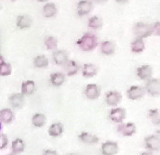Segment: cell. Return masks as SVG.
<instances>
[{"mask_svg": "<svg viewBox=\"0 0 160 155\" xmlns=\"http://www.w3.org/2000/svg\"><path fill=\"white\" fill-rule=\"evenodd\" d=\"M82 50L89 51L94 49L98 45L97 37L93 33H85L80 39L77 42Z\"/></svg>", "mask_w": 160, "mask_h": 155, "instance_id": "cell-1", "label": "cell"}, {"mask_svg": "<svg viewBox=\"0 0 160 155\" xmlns=\"http://www.w3.org/2000/svg\"><path fill=\"white\" fill-rule=\"evenodd\" d=\"M135 34L139 39L149 37L152 31V26L144 23H138L134 27Z\"/></svg>", "mask_w": 160, "mask_h": 155, "instance_id": "cell-2", "label": "cell"}, {"mask_svg": "<svg viewBox=\"0 0 160 155\" xmlns=\"http://www.w3.org/2000/svg\"><path fill=\"white\" fill-rule=\"evenodd\" d=\"M118 151V145L116 142L108 141L102 145V151L103 155H115Z\"/></svg>", "mask_w": 160, "mask_h": 155, "instance_id": "cell-3", "label": "cell"}, {"mask_svg": "<svg viewBox=\"0 0 160 155\" xmlns=\"http://www.w3.org/2000/svg\"><path fill=\"white\" fill-rule=\"evenodd\" d=\"M118 132L124 136H131L135 133L136 127L132 122L122 123L118 128Z\"/></svg>", "mask_w": 160, "mask_h": 155, "instance_id": "cell-4", "label": "cell"}, {"mask_svg": "<svg viewBox=\"0 0 160 155\" xmlns=\"http://www.w3.org/2000/svg\"><path fill=\"white\" fill-rule=\"evenodd\" d=\"M126 117V111L122 108H116L112 109L109 114V118L112 121L116 123H121Z\"/></svg>", "mask_w": 160, "mask_h": 155, "instance_id": "cell-5", "label": "cell"}, {"mask_svg": "<svg viewBox=\"0 0 160 155\" xmlns=\"http://www.w3.org/2000/svg\"><path fill=\"white\" fill-rule=\"evenodd\" d=\"M146 88L147 91L151 96L156 97L160 95V84L159 79H151L147 83Z\"/></svg>", "mask_w": 160, "mask_h": 155, "instance_id": "cell-6", "label": "cell"}, {"mask_svg": "<svg viewBox=\"0 0 160 155\" xmlns=\"http://www.w3.org/2000/svg\"><path fill=\"white\" fill-rule=\"evenodd\" d=\"M145 93L144 89L138 86H132L127 91L128 98L132 100H135L142 98Z\"/></svg>", "mask_w": 160, "mask_h": 155, "instance_id": "cell-7", "label": "cell"}, {"mask_svg": "<svg viewBox=\"0 0 160 155\" xmlns=\"http://www.w3.org/2000/svg\"><path fill=\"white\" fill-rule=\"evenodd\" d=\"M85 94L88 99H95L100 96V89L96 84H88L85 89Z\"/></svg>", "mask_w": 160, "mask_h": 155, "instance_id": "cell-8", "label": "cell"}, {"mask_svg": "<svg viewBox=\"0 0 160 155\" xmlns=\"http://www.w3.org/2000/svg\"><path fill=\"white\" fill-rule=\"evenodd\" d=\"M145 144L149 149L157 151L160 148V138L156 135H152L145 139Z\"/></svg>", "mask_w": 160, "mask_h": 155, "instance_id": "cell-9", "label": "cell"}, {"mask_svg": "<svg viewBox=\"0 0 160 155\" xmlns=\"http://www.w3.org/2000/svg\"><path fill=\"white\" fill-rule=\"evenodd\" d=\"M121 95L117 91H110L106 96V101L110 106H116L122 100Z\"/></svg>", "mask_w": 160, "mask_h": 155, "instance_id": "cell-10", "label": "cell"}, {"mask_svg": "<svg viewBox=\"0 0 160 155\" xmlns=\"http://www.w3.org/2000/svg\"><path fill=\"white\" fill-rule=\"evenodd\" d=\"M11 105L16 109H20L23 107L25 101L24 95L22 93L13 94L9 99Z\"/></svg>", "mask_w": 160, "mask_h": 155, "instance_id": "cell-11", "label": "cell"}, {"mask_svg": "<svg viewBox=\"0 0 160 155\" xmlns=\"http://www.w3.org/2000/svg\"><path fill=\"white\" fill-rule=\"evenodd\" d=\"M93 8V5L90 2L82 1L78 3V14L80 16L85 15L90 12Z\"/></svg>", "mask_w": 160, "mask_h": 155, "instance_id": "cell-12", "label": "cell"}, {"mask_svg": "<svg viewBox=\"0 0 160 155\" xmlns=\"http://www.w3.org/2000/svg\"><path fill=\"white\" fill-rule=\"evenodd\" d=\"M79 138L81 141L87 144H95L99 141V138L96 135L85 132L79 134Z\"/></svg>", "mask_w": 160, "mask_h": 155, "instance_id": "cell-13", "label": "cell"}, {"mask_svg": "<svg viewBox=\"0 0 160 155\" xmlns=\"http://www.w3.org/2000/svg\"><path fill=\"white\" fill-rule=\"evenodd\" d=\"M14 115L10 108H4L0 111V121L5 124L11 123L13 120Z\"/></svg>", "mask_w": 160, "mask_h": 155, "instance_id": "cell-14", "label": "cell"}, {"mask_svg": "<svg viewBox=\"0 0 160 155\" xmlns=\"http://www.w3.org/2000/svg\"><path fill=\"white\" fill-rule=\"evenodd\" d=\"M152 74V69L149 65H143L138 68L137 75L142 80L148 79Z\"/></svg>", "mask_w": 160, "mask_h": 155, "instance_id": "cell-15", "label": "cell"}, {"mask_svg": "<svg viewBox=\"0 0 160 155\" xmlns=\"http://www.w3.org/2000/svg\"><path fill=\"white\" fill-rule=\"evenodd\" d=\"M48 134L52 137H58L62 134L63 127L60 122L52 124L48 129Z\"/></svg>", "mask_w": 160, "mask_h": 155, "instance_id": "cell-16", "label": "cell"}, {"mask_svg": "<svg viewBox=\"0 0 160 155\" xmlns=\"http://www.w3.org/2000/svg\"><path fill=\"white\" fill-rule=\"evenodd\" d=\"M46 117L44 114L36 113L32 116V122L34 127L42 128L46 124Z\"/></svg>", "mask_w": 160, "mask_h": 155, "instance_id": "cell-17", "label": "cell"}, {"mask_svg": "<svg viewBox=\"0 0 160 155\" xmlns=\"http://www.w3.org/2000/svg\"><path fill=\"white\" fill-rule=\"evenodd\" d=\"M25 144L22 139L17 138L14 140L12 143V153L18 154L23 152L25 150Z\"/></svg>", "mask_w": 160, "mask_h": 155, "instance_id": "cell-18", "label": "cell"}, {"mask_svg": "<svg viewBox=\"0 0 160 155\" xmlns=\"http://www.w3.org/2000/svg\"><path fill=\"white\" fill-rule=\"evenodd\" d=\"M53 58L57 64H63L68 61V55L63 50H59L54 53Z\"/></svg>", "mask_w": 160, "mask_h": 155, "instance_id": "cell-19", "label": "cell"}, {"mask_svg": "<svg viewBox=\"0 0 160 155\" xmlns=\"http://www.w3.org/2000/svg\"><path fill=\"white\" fill-rule=\"evenodd\" d=\"M35 83L32 81H27L22 84L21 92L23 95H29L34 92Z\"/></svg>", "mask_w": 160, "mask_h": 155, "instance_id": "cell-20", "label": "cell"}, {"mask_svg": "<svg viewBox=\"0 0 160 155\" xmlns=\"http://www.w3.org/2000/svg\"><path fill=\"white\" fill-rule=\"evenodd\" d=\"M32 24L30 17L28 15H22L18 17V18L17 26L20 29L27 28L29 27Z\"/></svg>", "mask_w": 160, "mask_h": 155, "instance_id": "cell-21", "label": "cell"}, {"mask_svg": "<svg viewBox=\"0 0 160 155\" xmlns=\"http://www.w3.org/2000/svg\"><path fill=\"white\" fill-rule=\"evenodd\" d=\"M97 70L92 64H85L83 67V75L84 77H91L96 75Z\"/></svg>", "mask_w": 160, "mask_h": 155, "instance_id": "cell-22", "label": "cell"}, {"mask_svg": "<svg viewBox=\"0 0 160 155\" xmlns=\"http://www.w3.org/2000/svg\"><path fill=\"white\" fill-rule=\"evenodd\" d=\"M50 81L54 85L59 86L65 81V76L61 73H55L50 75Z\"/></svg>", "mask_w": 160, "mask_h": 155, "instance_id": "cell-23", "label": "cell"}, {"mask_svg": "<svg viewBox=\"0 0 160 155\" xmlns=\"http://www.w3.org/2000/svg\"><path fill=\"white\" fill-rule=\"evenodd\" d=\"M145 48V43L140 39H137L132 42L131 44V49L132 52L134 53H139L142 52Z\"/></svg>", "mask_w": 160, "mask_h": 155, "instance_id": "cell-24", "label": "cell"}, {"mask_svg": "<svg viewBox=\"0 0 160 155\" xmlns=\"http://www.w3.org/2000/svg\"><path fill=\"white\" fill-rule=\"evenodd\" d=\"M66 67V70L68 76L74 75L78 71L79 66L78 64L73 60L67 61Z\"/></svg>", "mask_w": 160, "mask_h": 155, "instance_id": "cell-25", "label": "cell"}, {"mask_svg": "<svg viewBox=\"0 0 160 155\" xmlns=\"http://www.w3.org/2000/svg\"><path fill=\"white\" fill-rule=\"evenodd\" d=\"M57 12V8L54 3H47L44 6V15L46 17L49 18V17H52L56 14Z\"/></svg>", "mask_w": 160, "mask_h": 155, "instance_id": "cell-26", "label": "cell"}, {"mask_svg": "<svg viewBox=\"0 0 160 155\" xmlns=\"http://www.w3.org/2000/svg\"><path fill=\"white\" fill-rule=\"evenodd\" d=\"M101 50L102 53L105 55H111L115 51V46L111 42L106 41L102 43Z\"/></svg>", "mask_w": 160, "mask_h": 155, "instance_id": "cell-27", "label": "cell"}, {"mask_svg": "<svg viewBox=\"0 0 160 155\" xmlns=\"http://www.w3.org/2000/svg\"><path fill=\"white\" fill-rule=\"evenodd\" d=\"M34 65L35 67L38 68H43V67H47L49 64L48 59L44 56H37L34 61Z\"/></svg>", "mask_w": 160, "mask_h": 155, "instance_id": "cell-28", "label": "cell"}, {"mask_svg": "<svg viewBox=\"0 0 160 155\" xmlns=\"http://www.w3.org/2000/svg\"><path fill=\"white\" fill-rule=\"evenodd\" d=\"M103 26L102 19L97 16H93L89 20L88 26L93 29H97Z\"/></svg>", "mask_w": 160, "mask_h": 155, "instance_id": "cell-29", "label": "cell"}, {"mask_svg": "<svg viewBox=\"0 0 160 155\" xmlns=\"http://www.w3.org/2000/svg\"><path fill=\"white\" fill-rule=\"evenodd\" d=\"M149 116L154 125H158L160 123V113L157 109H152L149 112Z\"/></svg>", "mask_w": 160, "mask_h": 155, "instance_id": "cell-30", "label": "cell"}, {"mask_svg": "<svg viewBox=\"0 0 160 155\" xmlns=\"http://www.w3.org/2000/svg\"><path fill=\"white\" fill-rule=\"evenodd\" d=\"M12 71V66L9 63L4 62L0 66V75L1 76H8L11 74Z\"/></svg>", "mask_w": 160, "mask_h": 155, "instance_id": "cell-31", "label": "cell"}, {"mask_svg": "<svg viewBox=\"0 0 160 155\" xmlns=\"http://www.w3.org/2000/svg\"><path fill=\"white\" fill-rule=\"evenodd\" d=\"M58 40L53 37H49L47 39L45 44L48 49L53 50L56 49L58 46Z\"/></svg>", "mask_w": 160, "mask_h": 155, "instance_id": "cell-32", "label": "cell"}, {"mask_svg": "<svg viewBox=\"0 0 160 155\" xmlns=\"http://www.w3.org/2000/svg\"><path fill=\"white\" fill-rule=\"evenodd\" d=\"M9 143V139L7 135L4 134H0V149L5 148Z\"/></svg>", "mask_w": 160, "mask_h": 155, "instance_id": "cell-33", "label": "cell"}, {"mask_svg": "<svg viewBox=\"0 0 160 155\" xmlns=\"http://www.w3.org/2000/svg\"><path fill=\"white\" fill-rule=\"evenodd\" d=\"M152 31L156 35H159L160 33V23L156 22L154 26H152Z\"/></svg>", "mask_w": 160, "mask_h": 155, "instance_id": "cell-34", "label": "cell"}, {"mask_svg": "<svg viewBox=\"0 0 160 155\" xmlns=\"http://www.w3.org/2000/svg\"><path fill=\"white\" fill-rule=\"evenodd\" d=\"M43 155H58L57 151L51 149H47L44 151Z\"/></svg>", "mask_w": 160, "mask_h": 155, "instance_id": "cell-35", "label": "cell"}, {"mask_svg": "<svg viewBox=\"0 0 160 155\" xmlns=\"http://www.w3.org/2000/svg\"><path fill=\"white\" fill-rule=\"evenodd\" d=\"M4 62H5V61H4V58H3V57L2 56L0 55V66H1L2 63H4Z\"/></svg>", "mask_w": 160, "mask_h": 155, "instance_id": "cell-36", "label": "cell"}, {"mask_svg": "<svg viewBox=\"0 0 160 155\" xmlns=\"http://www.w3.org/2000/svg\"><path fill=\"white\" fill-rule=\"evenodd\" d=\"M141 155H153V154L151 152H143Z\"/></svg>", "mask_w": 160, "mask_h": 155, "instance_id": "cell-37", "label": "cell"}, {"mask_svg": "<svg viewBox=\"0 0 160 155\" xmlns=\"http://www.w3.org/2000/svg\"><path fill=\"white\" fill-rule=\"evenodd\" d=\"M66 155H78L75 153H69V154H67Z\"/></svg>", "mask_w": 160, "mask_h": 155, "instance_id": "cell-38", "label": "cell"}, {"mask_svg": "<svg viewBox=\"0 0 160 155\" xmlns=\"http://www.w3.org/2000/svg\"><path fill=\"white\" fill-rule=\"evenodd\" d=\"M2 129V123L1 121H0V131Z\"/></svg>", "mask_w": 160, "mask_h": 155, "instance_id": "cell-39", "label": "cell"}, {"mask_svg": "<svg viewBox=\"0 0 160 155\" xmlns=\"http://www.w3.org/2000/svg\"><path fill=\"white\" fill-rule=\"evenodd\" d=\"M9 155H18L17 154H14V153H12V154H10Z\"/></svg>", "mask_w": 160, "mask_h": 155, "instance_id": "cell-40", "label": "cell"}]
</instances>
